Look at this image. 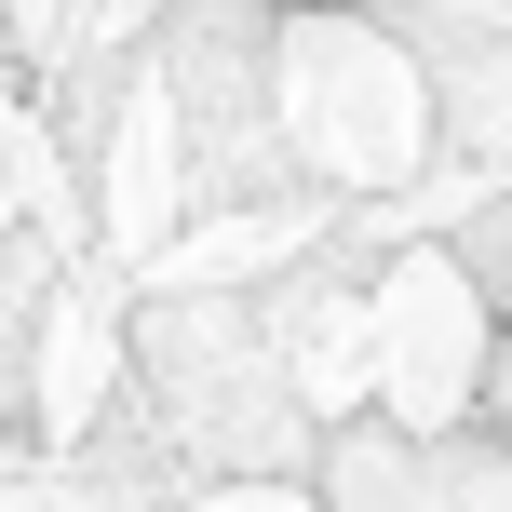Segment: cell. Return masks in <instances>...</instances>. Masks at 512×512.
Listing matches in <instances>:
<instances>
[{
	"mask_svg": "<svg viewBox=\"0 0 512 512\" xmlns=\"http://www.w3.org/2000/svg\"><path fill=\"white\" fill-rule=\"evenodd\" d=\"M472 418H486V445L512 459V310H499V337H486V378H472Z\"/></svg>",
	"mask_w": 512,
	"mask_h": 512,
	"instance_id": "1",
	"label": "cell"
}]
</instances>
